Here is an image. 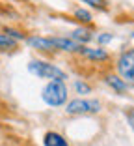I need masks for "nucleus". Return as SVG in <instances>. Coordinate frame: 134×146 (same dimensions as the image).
I'll use <instances>...</instances> for the list:
<instances>
[{"mask_svg":"<svg viewBox=\"0 0 134 146\" xmlns=\"http://www.w3.org/2000/svg\"><path fill=\"white\" fill-rule=\"evenodd\" d=\"M28 45L35 49H41V51H50V49H56V41L54 38L47 39V38H30L28 39Z\"/></svg>","mask_w":134,"mask_h":146,"instance_id":"nucleus-5","label":"nucleus"},{"mask_svg":"<svg viewBox=\"0 0 134 146\" xmlns=\"http://www.w3.org/2000/svg\"><path fill=\"white\" fill-rule=\"evenodd\" d=\"M9 47H15V39L11 36L0 34V49H9Z\"/></svg>","mask_w":134,"mask_h":146,"instance_id":"nucleus-10","label":"nucleus"},{"mask_svg":"<svg viewBox=\"0 0 134 146\" xmlns=\"http://www.w3.org/2000/svg\"><path fill=\"white\" fill-rule=\"evenodd\" d=\"M75 88H76L80 94H88V92H90V86L84 84V82H76V84H75Z\"/></svg>","mask_w":134,"mask_h":146,"instance_id":"nucleus-12","label":"nucleus"},{"mask_svg":"<svg viewBox=\"0 0 134 146\" xmlns=\"http://www.w3.org/2000/svg\"><path fill=\"white\" fill-rule=\"evenodd\" d=\"M117 71L127 82H134V51H127L117 62Z\"/></svg>","mask_w":134,"mask_h":146,"instance_id":"nucleus-4","label":"nucleus"},{"mask_svg":"<svg viewBox=\"0 0 134 146\" xmlns=\"http://www.w3.org/2000/svg\"><path fill=\"white\" fill-rule=\"evenodd\" d=\"M108 41H112V36H110V34H103V36H99V43H108Z\"/></svg>","mask_w":134,"mask_h":146,"instance_id":"nucleus-14","label":"nucleus"},{"mask_svg":"<svg viewBox=\"0 0 134 146\" xmlns=\"http://www.w3.org/2000/svg\"><path fill=\"white\" fill-rule=\"evenodd\" d=\"M106 82H108L110 86H112L114 90H117V92H125L127 90V84L121 81V79H117V77H114V75H110V77H106Z\"/></svg>","mask_w":134,"mask_h":146,"instance_id":"nucleus-9","label":"nucleus"},{"mask_svg":"<svg viewBox=\"0 0 134 146\" xmlns=\"http://www.w3.org/2000/svg\"><path fill=\"white\" fill-rule=\"evenodd\" d=\"M71 39H75V41H90L91 39V32L84 30V28H76V30L71 34Z\"/></svg>","mask_w":134,"mask_h":146,"instance_id":"nucleus-8","label":"nucleus"},{"mask_svg":"<svg viewBox=\"0 0 134 146\" xmlns=\"http://www.w3.org/2000/svg\"><path fill=\"white\" fill-rule=\"evenodd\" d=\"M75 15H76L80 21H84V23H90L91 21V15L88 11H84V9H76V11H75Z\"/></svg>","mask_w":134,"mask_h":146,"instance_id":"nucleus-11","label":"nucleus"},{"mask_svg":"<svg viewBox=\"0 0 134 146\" xmlns=\"http://www.w3.org/2000/svg\"><path fill=\"white\" fill-rule=\"evenodd\" d=\"M86 58H91V60H106L108 58V52L104 49H80Z\"/></svg>","mask_w":134,"mask_h":146,"instance_id":"nucleus-7","label":"nucleus"},{"mask_svg":"<svg viewBox=\"0 0 134 146\" xmlns=\"http://www.w3.org/2000/svg\"><path fill=\"white\" fill-rule=\"evenodd\" d=\"M43 144H45V146H69V144H67V141H65V139L61 137L60 133H54V131H48V133H45Z\"/></svg>","mask_w":134,"mask_h":146,"instance_id":"nucleus-6","label":"nucleus"},{"mask_svg":"<svg viewBox=\"0 0 134 146\" xmlns=\"http://www.w3.org/2000/svg\"><path fill=\"white\" fill-rule=\"evenodd\" d=\"M41 98H43V101L47 105H50V107H60V105H63L65 101H67V88H65L63 81H58V79L50 81L43 88Z\"/></svg>","mask_w":134,"mask_h":146,"instance_id":"nucleus-1","label":"nucleus"},{"mask_svg":"<svg viewBox=\"0 0 134 146\" xmlns=\"http://www.w3.org/2000/svg\"><path fill=\"white\" fill-rule=\"evenodd\" d=\"M132 38H134V34H132Z\"/></svg>","mask_w":134,"mask_h":146,"instance_id":"nucleus-16","label":"nucleus"},{"mask_svg":"<svg viewBox=\"0 0 134 146\" xmlns=\"http://www.w3.org/2000/svg\"><path fill=\"white\" fill-rule=\"evenodd\" d=\"M101 111V103L97 99H73L67 105L69 114H95Z\"/></svg>","mask_w":134,"mask_h":146,"instance_id":"nucleus-3","label":"nucleus"},{"mask_svg":"<svg viewBox=\"0 0 134 146\" xmlns=\"http://www.w3.org/2000/svg\"><path fill=\"white\" fill-rule=\"evenodd\" d=\"M28 71L34 73L35 77L50 79V81H54V79H58V81H63V79H65V73L61 71L60 68L48 64V62H41V60H32L30 64H28Z\"/></svg>","mask_w":134,"mask_h":146,"instance_id":"nucleus-2","label":"nucleus"},{"mask_svg":"<svg viewBox=\"0 0 134 146\" xmlns=\"http://www.w3.org/2000/svg\"><path fill=\"white\" fill-rule=\"evenodd\" d=\"M8 36H11V38H15V39H22V36L19 34V32H15V30H11V28H8Z\"/></svg>","mask_w":134,"mask_h":146,"instance_id":"nucleus-15","label":"nucleus"},{"mask_svg":"<svg viewBox=\"0 0 134 146\" xmlns=\"http://www.w3.org/2000/svg\"><path fill=\"white\" fill-rule=\"evenodd\" d=\"M82 2H86V4H91L93 8H104V2H103V0H82Z\"/></svg>","mask_w":134,"mask_h":146,"instance_id":"nucleus-13","label":"nucleus"}]
</instances>
